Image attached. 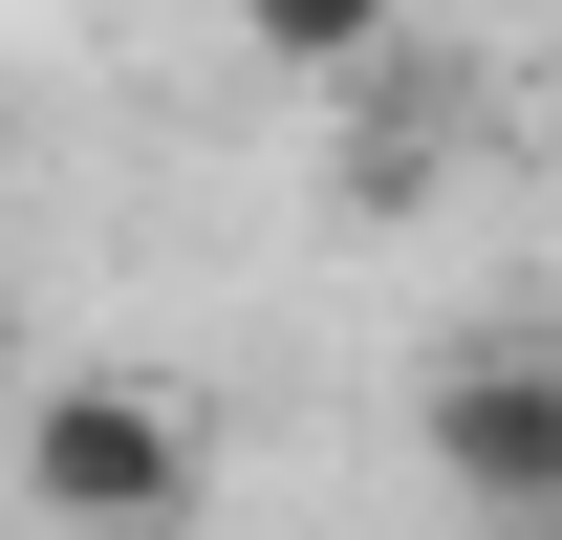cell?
Segmentation results:
<instances>
[{"label": "cell", "mask_w": 562, "mask_h": 540, "mask_svg": "<svg viewBox=\"0 0 562 540\" xmlns=\"http://www.w3.org/2000/svg\"><path fill=\"white\" fill-rule=\"evenodd\" d=\"M195 475H216V432H195V390H151V368H66V390L22 410V497L66 540H173Z\"/></svg>", "instance_id": "1"}, {"label": "cell", "mask_w": 562, "mask_h": 540, "mask_svg": "<svg viewBox=\"0 0 562 540\" xmlns=\"http://www.w3.org/2000/svg\"><path fill=\"white\" fill-rule=\"evenodd\" d=\"M432 475H454L497 540H519V519H562V368H541V346L432 368Z\"/></svg>", "instance_id": "2"}, {"label": "cell", "mask_w": 562, "mask_h": 540, "mask_svg": "<svg viewBox=\"0 0 562 540\" xmlns=\"http://www.w3.org/2000/svg\"><path fill=\"white\" fill-rule=\"evenodd\" d=\"M238 44H260V66H303V87H347L368 44H390V0H238Z\"/></svg>", "instance_id": "3"}, {"label": "cell", "mask_w": 562, "mask_h": 540, "mask_svg": "<svg viewBox=\"0 0 562 540\" xmlns=\"http://www.w3.org/2000/svg\"><path fill=\"white\" fill-rule=\"evenodd\" d=\"M519 540H562V519H519Z\"/></svg>", "instance_id": "4"}, {"label": "cell", "mask_w": 562, "mask_h": 540, "mask_svg": "<svg viewBox=\"0 0 562 540\" xmlns=\"http://www.w3.org/2000/svg\"><path fill=\"white\" fill-rule=\"evenodd\" d=\"M541 151H562V131H541Z\"/></svg>", "instance_id": "5"}]
</instances>
